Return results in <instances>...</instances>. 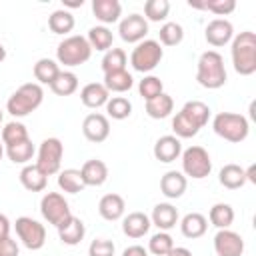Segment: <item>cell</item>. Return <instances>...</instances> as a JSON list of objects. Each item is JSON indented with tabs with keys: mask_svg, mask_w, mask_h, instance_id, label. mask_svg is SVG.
Here are the masks:
<instances>
[{
	"mask_svg": "<svg viewBox=\"0 0 256 256\" xmlns=\"http://www.w3.org/2000/svg\"><path fill=\"white\" fill-rule=\"evenodd\" d=\"M232 64L240 76H250L256 72V34L250 30L240 32L232 38Z\"/></svg>",
	"mask_w": 256,
	"mask_h": 256,
	"instance_id": "6da1fadb",
	"label": "cell"
},
{
	"mask_svg": "<svg viewBox=\"0 0 256 256\" xmlns=\"http://www.w3.org/2000/svg\"><path fill=\"white\" fill-rule=\"evenodd\" d=\"M226 68H224V58L216 50H206L198 58V68H196V80L202 88L216 90L226 84Z\"/></svg>",
	"mask_w": 256,
	"mask_h": 256,
	"instance_id": "7a4b0ae2",
	"label": "cell"
},
{
	"mask_svg": "<svg viewBox=\"0 0 256 256\" xmlns=\"http://www.w3.org/2000/svg\"><path fill=\"white\" fill-rule=\"evenodd\" d=\"M44 100V90L38 82H28L22 84L6 102V110L14 116V118H22L28 116L30 112H34Z\"/></svg>",
	"mask_w": 256,
	"mask_h": 256,
	"instance_id": "3957f363",
	"label": "cell"
},
{
	"mask_svg": "<svg viewBox=\"0 0 256 256\" xmlns=\"http://www.w3.org/2000/svg\"><path fill=\"white\" fill-rule=\"evenodd\" d=\"M212 128L220 138L234 142V144L244 142L248 138V132H250L246 116L234 114V112H218L212 120Z\"/></svg>",
	"mask_w": 256,
	"mask_h": 256,
	"instance_id": "277c9868",
	"label": "cell"
},
{
	"mask_svg": "<svg viewBox=\"0 0 256 256\" xmlns=\"http://www.w3.org/2000/svg\"><path fill=\"white\" fill-rule=\"evenodd\" d=\"M92 56V48L88 44V40L84 36H68L64 38L58 48H56V58L60 64L64 66H80L84 62H88Z\"/></svg>",
	"mask_w": 256,
	"mask_h": 256,
	"instance_id": "5b68a950",
	"label": "cell"
},
{
	"mask_svg": "<svg viewBox=\"0 0 256 256\" xmlns=\"http://www.w3.org/2000/svg\"><path fill=\"white\" fill-rule=\"evenodd\" d=\"M162 56H164V50H162L160 42H156V40H142V42H138L136 48L132 50V54H130V64H132V68H134L136 72L146 74V72L154 70V68L160 64Z\"/></svg>",
	"mask_w": 256,
	"mask_h": 256,
	"instance_id": "8992f818",
	"label": "cell"
},
{
	"mask_svg": "<svg viewBox=\"0 0 256 256\" xmlns=\"http://www.w3.org/2000/svg\"><path fill=\"white\" fill-rule=\"evenodd\" d=\"M212 172L210 154L202 146H190L182 152V174L194 180H202Z\"/></svg>",
	"mask_w": 256,
	"mask_h": 256,
	"instance_id": "52a82bcc",
	"label": "cell"
},
{
	"mask_svg": "<svg viewBox=\"0 0 256 256\" xmlns=\"http://www.w3.org/2000/svg\"><path fill=\"white\" fill-rule=\"evenodd\" d=\"M40 212H42L44 220L48 224L56 226V228L62 226L72 216L66 198L62 194H58V192H46L42 196V200H40Z\"/></svg>",
	"mask_w": 256,
	"mask_h": 256,
	"instance_id": "ba28073f",
	"label": "cell"
},
{
	"mask_svg": "<svg viewBox=\"0 0 256 256\" xmlns=\"http://www.w3.org/2000/svg\"><path fill=\"white\" fill-rule=\"evenodd\" d=\"M62 156H64V146L58 138H46L42 140L40 148H38V160L36 166L46 174H58L60 172V164H62Z\"/></svg>",
	"mask_w": 256,
	"mask_h": 256,
	"instance_id": "9c48e42d",
	"label": "cell"
},
{
	"mask_svg": "<svg viewBox=\"0 0 256 256\" xmlns=\"http://www.w3.org/2000/svg\"><path fill=\"white\" fill-rule=\"evenodd\" d=\"M14 228H16V234H18L20 242L28 250H40L44 246V242H46V228L38 220L30 218V216H20V218H16Z\"/></svg>",
	"mask_w": 256,
	"mask_h": 256,
	"instance_id": "30bf717a",
	"label": "cell"
},
{
	"mask_svg": "<svg viewBox=\"0 0 256 256\" xmlns=\"http://www.w3.org/2000/svg\"><path fill=\"white\" fill-rule=\"evenodd\" d=\"M118 34L124 42L128 44H138L144 40V36L148 34V22L144 16L140 14H130L126 18L120 20L118 24Z\"/></svg>",
	"mask_w": 256,
	"mask_h": 256,
	"instance_id": "8fae6325",
	"label": "cell"
},
{
	"mask_svg": "<svg viewBox=\"0 0 256 256\" xmlns=\"http://www.w3.org/2000/svg\"><path fill=\"white\" fill-rule=\"evenodd\" d=\"M214 250L218 256H242L244 254V240L234 230H218L214 236Z\"/></svg>",
	"mask_w": 256,
	"mask_h": 256,
	"instance_id": "7c38bea8",
	"label": "cell"
},
{
	"mask_svg": "<svg viewBox=\"0 0 256 256\" xmlns=\"http://www.w3.org/2000/svg\"><path fill=\"white\" fill-rule=\"evenodd\" d=\"M204 38L214 48L226 46L234 38V26L226 18H214L212 22H208V26L204 30Z\"/></svg>",
	"mask_w": 256,
	"mask_h": 256,
	"instance_id": "4fadbf2b",
	"label": "cell"
},
{
	"mask_svg": "<svg viewBox=\"0 0 256 256\" xmlns=\"http://www.w3.org/2000/svg\"><path fill=\"white\" fill-rule=\"evenodd\" d=\"M82 134L86 136V140L90 142H104L108 136H110V122L104 114H98V112H92L84 118L82 122Z\"/></svg>",
	"mask_w": 256,
	"mask_h": 256,
	"instance_id": "5bb4252c",
	"label": "cell"
},
{
	"mask_svg": "<svg viewBox=\"0 0 256 256\" xmlns=\"http://www.w3.org/2000/svg\"><path fill=\"white\" fill-rule=\"evenodd\" d=\"M180 154H182V142L174 134L160 136L156 140V144H154V158L160 160V162H164V164L174 162Z\"/></svg>",
	"mask_w": 256,
	"mask_h": 256,
	"instance_id": "9a60e30c",
	"label": "cell"
},
{
	"mask_svg": "<svg viewBox=\"0 0 256 256\" xmlns=\"http://www.w3.org/2000/svg\"><path fill=\"white\" fill-rule=\"evenodd\" d=\"M186 186H188V180L182 172L178 170H168L162 178H160V190L166 198L170 200H176L180 198L184 192H186Z\"/></svg>",
	"mask_w": 256,
	"mask_h": 256,
	"instance_id": "2e32d148",
	"label": "cell"
},
{
	"mask_svg": "<svg viewBox=\"0 0 256 256\" xmlns=\"http://www.w3.org/2000/svg\"><path fill=\"white\" fill-rule=\"evenodd\" d=\"M80 174H82V180L86 186H102L108 180V166L102 160L92 158L82 164Z\"/></svg>",
	"mask_w": 256,
	"mask_h": 256,
	"instance_id": "e0dca14e",
	"label": "cell"
},
{
	"mask_svg": "<svg viewBox=\"0 0 256 256\" xmlns=\"http://www.w3.org/2000/svg\"><path fill=\"white\" fill-rule=\"evenodd\" d=\"M84 234H86V226H84V222H82L80 218H76V216H70L62 226H58V238H60V242L66 244V246H76V244H80L82 238H84Z\"/></svg>",
	"mask_w": 256,
	"mask_h": 256,
	"instance_id": "ac0fdd59",
	"label": "cell"
},
{
	"mask_svg": "<svg viewBox=\"0 0 256 256\" xmlns=\"http://www.w3.org/2000/svg\"><path fill=\"white\" fill-rule=\"evenodd\" d=\"M92 12H94L96 20L102 22V26L114 24L120 20L122 4L118 0H92Z\"/></svg>",
	"mask_w": 256,
	"mask_h": 256,
	"instance_id": "d6986e66",
	"label": "cell"
},
{
	"mask_svg": "<svg viewBox=\"0 0 256 256\" xmlns=\"http://www.w3.org/2000/svg\"><path fill=\"white\" fill-rule=\"evenodd\" d=\"M124 210H126L124 198H122L120 194H114V192L102 196L100 202H98V212H100V216H102L104 220H110V222L120 220V218L124 216Z\"/></svg>",
	"mask_w": 256,
	"mask_h": 256,
	"instance_id": "ffe728a7",
	"label": "cell"
},
{
	"mask_svg": "<svg viewBox=\"0 0 256 256\" xmlns=\"http://www.w3.org/2000/svg\"><path fill=\"white\" fill-rule=\"evenodd\" d=\"M150 222H152L154 226H158V230L168 232V230L174 228L176 222H178V210H176L172 204H168V202H160V204L154 206L152 216H150Z\"/></svg>",
	"mask_w": 256,
	"mask_h": 256,
	"instance_id": "44dd1931",
	"label": "cell"
},
{
	"mask_svg": "<svg viewBox=\"0 0 256 256\" xmlns=\"http://www.w3.org/2000/svg\"><path fill=\"white\" fill-rule=\"evenodd\" d=\"M150 226H152L150 216H146L144 212H130L122 220V232L128 238H142L144 234H148Z\"/></svg>",
	"mask_w": 256,
	"mask_h": 256,
	"instance_id": "7402d4cb",
	"label": "cell"
},
{
	"mask_svg": "<svg viewBox=\"0 0 256 256\" xmlns=\"http://www.w3.org/2000/svg\"><path fill=\"white\" fill-rule=\"evenodd\" d=\"M110 98V92L104 88V84L100 82H90L86 84L82 90H80V100L86 108H100V106H106Z\"/></svg>",
	"mask_w": 256,
	"mask_h": 256,
	"instance_id": "603a6c76",
	"label": "cell"
},
{
	"mask_svg": "<svg viewBox=\"0 0 256 256\" xmlns=\"http://www.w3.org/2000/svg\"><path fill=\"white\" fill-rule=\"evenodd\" d=\"M20 184L30 192H42L48 184V176L36 164H26L20 170Z\"/></svg>",
	"mask_w": 256,
	"mask_h": 256,
	"instance_id": "cb8c5ba5",
	"label": "cell"
},
{
	"mask_svg": "<svg viewBox=\"0 0 256 256\" xmlns=\"http://www.w3.org/2000/svg\"><path fill=\"white\" fill-rule=\"evenodd\" d=\"M180 230H182V234H184L186 238H190V240L200 238V236H204L206 230H208V220H206L200 212H190V214H186V216L182 218Z\"/></svg>",
	"mask_w": 256,
	"mask_h": 256,
	"instance_id": "d4e9b609",
	"label": "cell"
},
{
	"mask_svg": "<svg viewBox=\"0 0 256 256\" xmlns=\"http://www.w3.org/2000/svg\"><path fill=\"white\" fill-rule=\"evenodd\" d=\"M218 180L224 188L236 190V188H242L246 184V172L238 164H226V166H222V170L218 174Z\"/></svg>",
	"mask_w": 256,
	"mask_h": 256,
	"instance_id": "484cf974",
	"label": "cell"
},
{
	"mask_svg": "<svg viewBox=\"0 0 256 256\" xmlns=\"http://www.w3.org/2000/svg\"><path fill=\"white\" fill-rule=\"evenodd\" d=\"M174 110V100L172 96H168L166 92H162L160 96L152 98L146 102V114L154 120H162V118H168Z\"/></svg>",
	"mask_w": 256,
	"mask_h": 256,
	"instance_id": "4316f807",
	"label": "cell"
},
{
	"mask_svg": "<svg viewBox=\"0 0 256 256\" xmlns=\"http://www.w3.org/2000/svg\"><path fill=\"white\" fill-rule=\"evenodd\" d=\"M104 88L108 92H128L132 86H134V78L128 70H118V72H110V74H104Z\"/></svg>",
	"mask_w": 256,
	"mask_h": 256,
	"instance_id": "83f0119b",
	"label": "cell"
},
{
	"mask_svg": "<svg viewBox=\"0 0 256 256\" xmlns=\"http://www.w3.org/2000/svg\"><path fill=\"white\" fill-rule=\"evenodd\" d=\"M58 186H60V190H64L68 194H78V192H82L86 188V184L82 180V174L76 168L60 170L58 172Z\"/></svg>",
	"mask_w": 256,
	"mask_h": 256,
	"instance_id": "f1b7e54d",
	"label": "cell"
},
{
	"mask_svg": "<svg viewBox=\"0 0 256 256\" xmlns=\"http://www.w3.org/2000/svg\"><path fill=\"white\" fill-rule=\"evenodd\" d=\"M88 44L92 50H98V52H108L112 48V30H108L106 26H92L88 30V36H86Z\"/></svg>",
	"mask_w": 256,
	"mask_h": 256,
	"instance_id": "f546056e",
	"label": "cell"
},
{
	"mask_svg": "<svg viewBox=\"0 0 256 256\" xmlns=\"http://www.w3.org/2000/svg\"><path fill=\"white\" fill-rule=\"evenodd\" d=\"M52 92L56 96H70L78 90V76L74 72H68V70H60L58 76L54 78V82L50 84Z\"/></svg>",
	"mask_w": 256,
	"mask_h": 256,
	"instance_id": "4dcf8cb0",
	"label": "cell"
},
{
	"mask_svg": "<svg viewBox=\"0 0 256 256\" xmlns=\"http://www.w3.org/2000/svg\"><path fill=\"white\" fill-rule=\"evenodd\" d=\"M210 222L218 228V230H224V228H230L232 222H234V208L230 204H224V202H218L210 208V214H208Z\"/></svg>",
	"mask_w": 256,
	"mask_h": 256,
	"instance_id": "1f68e13d",
	"label": "cell"
},
{
	"mask_svg": "<svg viewBox=\"0 0 256 256\" xmlns=\"http://www.w3.org/2000/svg\"><path fill=\"white\" fill-rule=\"evenodd\" d=\"M48 28L54 32V34H68L72 32L74 28V16L72 12L68 10H54L50 16H48Z\"/></svg>",
	"mask_w": 256,
	"mask_h": 256,
	"instance_id": "d6a6232c",
	"label": "cell"
},
{
	"mask_svg": "<svg viewBox=\"0 0 256 256\" xmlns=\"http://www.w3.org/2000/svg\"><path fill=\"white\" fill-rule=\"evenodd\" d=\"M60 68H58V62H54L52 58H40L36 64H34V78L38 80V84H52L54 78L58 76Z\"/></svg>",
	"mask_w": 256,
	"mask_h": 256,
	"instance_id": "836d02e7",
	"label": "cell"
},
{
	"mask_svg": "<svg viewBox=\"0 0 256 256\" xmlns=\"http://www.w3.org/2000/svg\"><path fill=\"white\" fill-rule=\"evenodd\" d=\"M182 112L198 126V128H204L208 124V118H210V108L208 104L200 102V100H190L182 106Z\"/></svg>",
	"mask_w": 256,
	"mask_h": 256,
	"instance_id": "e575fe53",
	"label": "cell"
},
{
	"mask_svg": "<svg viewBox=\"0 0 256 256\" xmlns=\"http://www.w3.org/2000/svg\"><path fill=\"white\" fill-rule=\"evenodd\" d=\"M188 6L200 8V10H208V12L216 14V16H228L230 12H234L236 2L234 0H204V2H190L188 0Z\"/></svg>",
	"mask_w": 256,
	"mask_h": 256,
	"instance_id": "d590c367",
	"label": "cell"
},
{
	"mask_svg": "<svg viewBox=\"0 0 256 256\" xmlns=\"http://www.w3.org/2000/svg\"><path fill=\"white\" fill-rule=\"evenodd\" d=\"M36 148L32 144V140H24V142H18V144H12V146H6V154L8 158L14 162V164H26L28 160H32Z\"/></svg>",
	"mask_w": 256,
	"mask_h": 256,
	"instance_id": "8d00e7d4",
	"label": "cell"
},
{
	"mask_svg": "<svg viewBox=\"0 0 256 256\" xmlns=\"http://www.w3.org/2000/svg\"><path fill=\"white\" fill-rule=\"evenodd\" d=\"M126 52L122 48H110L104 58H102V70L104 74L110 72H118V70H126Z\"/></svg>",
	"mask_w": 256,
	"mask_h": 256,
	"instance_id": "74e56055",
	"label": "cell"
},
{
	"mask_svg": "<svg viewBox=\"0 0 256 256\" xmlns=\"http://www.w3.org/2000/svg\"><path fill=\"white\" fill-rule=\"evenodd\" d=\"M172 130H174L176 138H192V136H196L200 132V128L182 110L172 118Z\"/></svg>",
	"mask_w": 256,
	"mask_h": 256,
	"instance_id": "f35d334b",
	"label": "cell"
},
{
	"mask_svg": "<svg viewBox=\"0 0 256 256\" xmlns=\"http://www.w3.org/2000/svg\"><path fill=\"white\" fill-rule=\"evenodd\" d=\"M24 140H28V130L22 122L12 120L2 128V144L4 146H12V144H18Z\"/></svg>",
	"mask_w": 256,
	"mask_h": 256,
	"instance_id": "ab89813d",
	"label": "cell"
},
{
	"mask_svg": "<svg viewBox=\"0 0 256 256\" xmlns=\"http://www.w3.org/2000/svg\"><path fill=\"white\" fill-rule=\"evenodd\" d=\"M170 12V2L168 0H148L144 4V18L146 22H164Z\"/></svg>",
	"mask_w": 256,
	"mask_h": 256,
	"instance_id": "60d3db41",
	"label": "cell"
},
{
	"mask_svg": "<svg viewBox=\"0 0 256 256\" xmlns=\"http://www.w3.org/2000/svg\"><path fill=\"white\" fill-rule=\"evenodd\" d=\"M106 112L114 120H124V118H128L132 114V104L124 96H112L106 102Z\"/></svg>",
	"mask_w": 256,
	"mask_h": 256,
	"instance_id": "b9f144b4",
	"label": "cell"
},
{
	"mask_svg": "<svg viewBox=\"0 0 256 256\" xmlns=\"http://www.w3.org/2000/svg\"><path fill=\"white\" fill-rule=\"evenodd\" d=\"M158 36H160V42L164 46H178L184 38V28L178 22H164L160 26Z\"/></svg>",
	"mask_w": 256,
	"mask_h": 256,
	"instance_id": "7bdbcfd3",
	"label": "cell"
},
{
	"mask_svg": "<svg viewBox=\"0 0 256 256\" xmlns=\"http://www.w3.org/2000/svg\"><path fill=\"white\" fill-rule=\"evenodd\" d=\"M174 248V240L168 232H156L154 236H150L148 240V250L154 254V256H166L170 250Z\"/></svg>",
	"mask_w": 256,
	"mask_h": 256,
	"instance_id": "ee69618b",
	"label": "cell"
},
{
	"mask_svg": "<svg viewBox=\"0 0 256 256\" xmlns=\"http://www.w3.org/2000/svg\"><path fill=\"white\" fill-rule=\"evenodd\" d=\"M138 92H140V96L148 102V100H152V98H156V96H160L162 92H164V86H162V80L158 78V76H144L142 80H140V84H138Z\"/></svg>",
	"mask_w": 256,
	"mask_h": 256,
	"instance_id": "f6af8a7d",
	"label": "cell"
},
{
	"mask_svg": "<svg viewBox=\"0 0 256 256\" xmlns=\"http://www.w3.org/2000/svg\"><path fill=\"white\" fill-rule=\"evenodd\" d=\"M114 242L106 238H96L88 246V256H114Z\"/></svg>",
	"mask_w": 256,
	"mask_h": 256,
	"instance_id": "bcb514c9",
	"label": "cell"
},
{
	"mask_svg": "<svg viewBox=\"0 0 256 256\" xmlns=\"http://www.w3.org/2000/svg\"><path fill=\"white\" fill-rule=\"evenodd\" d=\"M0 256H18V244L10 236L0 238Z\"/></svg>",
	"mask_w": 256,
	"mask_h": 256,
	"instance_id": "7dc6e473",
	"label": "cell"
},
{
	"mask_svg": "<svg viewBox=\"0 0 256 256\" xmlns=\"http://www.w3.org/2000/svg\"><path fill=\"white\" fill-rule=\"evenodd\" d=\"M122 256H148V254H146L144 246H138V244H134V246H128V248L122 252Z\"/></svg>",
	"mask_w": 256,
	"mask_h": 256,
	"instance_id": "c3c4849f",
	"label": "cell"
},
{
	"mask_svg": "<svg viewBox=\"0 0 256 256\" xmlns=\"http://www.w3.org/2000/svg\"><path fill=\"white\" fill-rule=\"evenodd\" d=\"M10 236V220L6 214H0V238Z\"/></svg>",
	"mask_w": 256,
	"mask_h": 256,
	"instance_id": "681fc988",
	"label": "cell"
},
{
	"mask_svg": "<svg viewBox=\"0 0 256 256\" xmlns=\"http://www.w3.org/2000/svg\"><path fill=\"white\" fill-rule=\"evenodd\" d=\"M166 256H192V252L188 248H182V246H174Z\"/></svg>",
	"mask_w": 256,
	"mask_h": 256,
	"instance_id": "f907efd6",
	"label": "cell"
},
{
	"mask_svg": "<svg viewBox=\"0 0 256 256\" xmlns=\"http://www.w3.org/2000/svg\"><path fill=\"white\" fill-rule=\"evenodd\" d=\"M244 172H246V182H256V166L252 164L250 168H244Z\"/></svg>",
	"mask_w": 256,
	"mask_h": 256,
	"instance_id": "816d5d0a",
	"label": "cell"
},
{
	"mask_svg": "<svg viewBox=\"0 0 256 256\" xmlns=\"http://www.w3.org/2000/svg\"><path fill=\"white\" fill-rule=\"evenodd\" d=\"M64 2V6H68V8H80L82 4H84V0H62Z\"/></svg>",
	"mask_w": 256,
	"mask_h": 256,
	"instance_id": "f5cc1de1",
	"label": "cell"
},
{
	"mask_svg": "<svg viewBox=\"0 0 256 256\" xmlns=\"http://www.w3.org/2000/svg\"><path fill=\"white\" fill-rule=\"evenodd\" d=\"M4 58H6V50H4V46L0 44V62H2Z\"/></svg>",
	"mask_w": 256,
	"mask_h": 256,
	"instance_id": "db71d44e",
	"label": "cell"
},
{
	"mask_svg": "<svg viewBox=\"0 0 256 256\" xmlns=\"http://www.w3.org/2000/svg\"><path fill=\"white\" fill-rule=\"evenodd\" d=\"M2 156H4V144L0 142V160H2Z\"/></svg>",
	"mask_w": 256,
	"mask_h": 256,
	"instance_id": "11a10c76",
	"label": "cell"
},
{
	"mask_svg": "<svg viewBox=\"0 0 256 256\" xmlns=\"http://www.w3.org/2000/svg\"><path fill=\"white\" fill-rule=\"evenodd\" d=\"M2 116H4V112H2V108H0V124H2Z\"/></svg>",
	"mask_w": 256,
	"mask_h": 256,
	"instance_id": "9f6ffc18",
	"label": "cell"
}]
</instances>
